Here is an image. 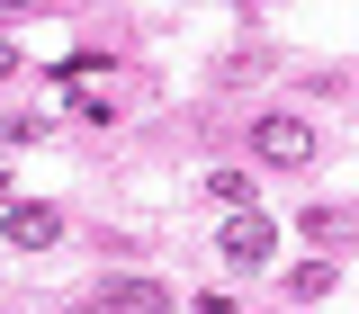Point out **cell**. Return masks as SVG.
Here are the masks:
<instances>
[{"instance_id": "1", "label": "cell", "mask_w": 359, "mask_h": 314, "mask_svg": "<svg viewBox=\"0 0 359 314\" xmlns=\"http://www.w3.org/2000/svg\"><path fill=\"white\" fill-rule=\"evenodd\" d=\"M252 153H261L269 171H306V162H314V126L287 117V108H269L261 126H252Z\"/></svg>"}, {"instance_id": "2", "label": "cell", "mask_w": 359, "mask_h": 314, "mask_svg": "<svg viewBox=\"0 0 359 314\" xmlns=\"http://www.w3.org/2000/svg\"><path fill=\"white\" fill-rule=\"evenodd\" d=\"M216 252H224V269H261L269 252H278V224H269V216H252V207H224Z\"/></svg>"}, {"instance_id": "3", "label": "cell", "mask_w": 359, "mask_h": 314, "mask_svg": "<svg viewBox=\"0 0 359 314\" xmlns=\"http://www.w3.org/2000/svg\"><path fill=\"white\" fill-rule=\"evenodd\" d=\"M0 233H9L18 252H45V243L63 233V216H54V207H36V198H27V207H9V216H0Z\"/></svg>"}, {"instance_id": "4", "label": "cell", "mask_w": 359, "mask_h": 314, "mask_svg": "<svg viewBox=\"0 0 359 314\" xmlns=\"http://www.w3.org/2000/svg\"><path fill=\"white\" fill-rule=\"evenodd\" d=\"M171 306V287H153V278H117L108 287V314H162Z\"/></svg>"}, {"instance_id": "5", "label": "cell", "mask_w": 359, "mask_h": 314, "mask_svg": "<svg viewBox=\"0 0 359 314\" xmlns=\"http://www.w3.org/2000/svg\"><path fill=\"white\" fill-rule=\"evenodd\" d=\"M207 198H216V207H243V198H252V179H243V171H207Z\"/></svg>"}, {"instance_id": "6", "label": "cell", "mask_w": 359, "mask_h": 314, "mask_svg": "<svg viewBox=\"0 0 359 314\" xmlns=\"http://www.w3.org/2000/svg\"><path fill=\"white\" fill-rule=\"evenodd\" d=\"M287 287H297V296H323V287H332V261H306L297 278H287Z\"/></svg>"}, {"instance_id": "7", "label": "cell", "mask_w": 359, "mask_h": 314, "mask_svg": "<svg viewBox=\"0 0 359 314\" xmlns=\"http://www.w3.org/2000/svg\"><path fill=\"white\" fill-rule=\"evenodd\" d=\"M0 9H45V0H0Z\"/></svg>"}, {"instance_id": "8", "label": "cell", "mask_w": 359, "mask_h": 314, "mask_svg": "<svg viewBox=\"0 0 359 314\" xmlns=\"http://www.w3.org/2000/svg\"><path fill=\"white\" fill-rule=\"evenodd\" d=\"M63 314H108V306H63Z\"/></svg>"}]
</instances>
